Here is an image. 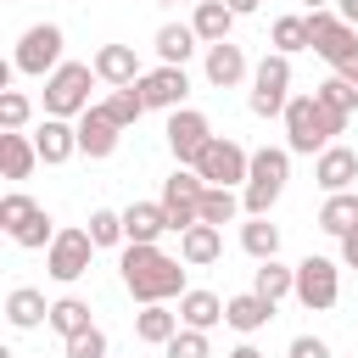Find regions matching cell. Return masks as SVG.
<instances>
[{
    "instance_id": "47",
    "label": "cell",
    "mask_w": 358,
    "mask_h": 358,
    "mask_svg": "<svg viewBox=\"0 0 358 358\" xmlns=\"http://www.w3.org/2000/svg\"><path fill=\"white\" fill-rule=\"evenodd\" d=\"M341 78H347V84H352V90H358V56H352V62H347V67H341Z\"/></svg>"
},
{
    "instance_id": "26",
    "label": "cell",
    "mask_w": 358,
    "mask_h": 358,
    "mask_svg": "<svg viewBox=\"0 0 358 358\" xmlns=\"http://www.w3.org/2000/svg\"><path fill=\"white\" fill-rule=\"evenodd\" d=\"M224 319V296H213V291H185L179 296V324L185 330H213Z\"/></svg>"
},
{
    "instance_id": "5",
    "label": "cell",
    "mask_w": 358,
    "mask_h": 358,
    "mask_svg": "<svg viewBox=\"0 0 358 358\" xmlns=\"http://www.w3.org/2000/svg\"><path fill=\"white\" fill-rule=\"evenodd\" d=\"M246 106H252L257 117H285V106H291V56L268 50V56L252 67V95H246Z\"/></svg>"
},
{
    "instance_id": "41",
    "label": "cell",
    "mask_w": 358,
    "mask_h": 358,
    "mask_svg": "<svg viewBox=\"0 0 358 358\" xmlns=\"http://www.w3.org/2000/svg\"><path fill=\"white\" fill-rule=\"evenodd\" d=\"M67 358H112V352H106L101 324H95V330H84V336H73V341H67Z\"/></svg>"
},
{
    "instance_id": "25",
    "label": "cell",
    "mask_w": 358,
    "mask_h": 358,
    "mask_svg": "<svg viewBox=\"0 0 358 358\" xmlns=\"http://www.w3.org/2000/svg\"><path fill=\"white\" fill-rule=\"evenodd\" d=\"M190 28H196V39H201V45H224V39H229V28H235V11H229L224 0H201V6H196V17H190Z\"/></svg>"
},
{
    "instance_id": "11",
    "label": "cell",
    "mask_w": 358,
    "mask_h": 358,
    "mask_svg": "<svg viewBox=\"0 0 358 358\" xmlns=\"http://www.w3.org/2000/svg\"><path fill=\"white\" fill-rule=\"evenodd\" d=\"M213 140H218V134H213V123H207L201 112H190V106L168 112V151L179 157V168H196Z\"/></svg>"
},
{
    "instance_id": "46",
    "label": "cell",
    "mask_w": 358,
    "mask_h": 358,
    "mask_svg": "<svg viewBox=\"0 0 358 358\" xmlns=\"http://www.w3.org/2000/svg\"><path fill=\"white\" fill-rule=\"evenodd\" d=\"M224 358H263V352H257V347H252V341H241V347H229V352H224Z\"/></svg>"
},
{
    "instance_id": "20",
    "label": "cell",
    "mask_w": 358,
    "mask_h": 358,
    "mask_svg": "<svg viewBox=\"0 0 358 358\" xmlns=\"http://www.w3.org/2000/svg\"><path fill=\"white\" fill-rule=\"evenodd\" d=\"M34 145H39V162H67V157L78 151V123L45 117V123L34 129Z\"/></svg>"
},
{
    "instance_id": "2",
    "label": "cell",
    "mask_w": 358,
    "mask_h": 358,
    "mask_svg": "<svg viewBox=\"0 0 358 358\" xmlns=\"http://www.w3.org/2000/svg\"><path fill=\"white\" fill-rule=\"evenodd\" d=\"M341 129H347V123L330 117L313 95H291V106H285V151H291V157H319Z\"/></svg>"
},
{
    "instance_id": "1",
    "label": "cell",
    "mask_w": 358,
    "mask_h": 358,
    "mask_svg": "<svg viewBox=\"0 0 358 358\" xmlns=\"http://www.w3.org/2000/svg\"><path fill=\"white\" fill-rule=\"evenodd\" d=\"M123 285H129V296L140 302V308H151V302H168V296H185L190 285H185V257H168L162 246H123Z\"/></svg>"
},
{
    "instance_id": "13",
    "label": "cell",
    "mask_w": 358,
    "mask_h": 358,
    "mask_svg": "<svg viewBox=\"0 0 358 358\" xmlns=\"http://www.w3.org/2000/svg\"><path fill=\"white\" fill-rule=\"evenodd\" d=\"M140 95H145V106H157V112H179L185 106V95H190V73L185 67H151L145 78H140Z\"/></svg>"
},
{
    "instance_id": "45",
    "label": "cell",
    "mask_w": 358,
    "mask_h": 358,
    "mask_svg": "<svg viewBox=\"0 0 358 358\" xmlns=\"http://www.w3.org/2000/svg\"><path fill=\"white\" fill-rule=\"evenodd\" d=\"M224 6H229V11H235V17H252V11H257V6H263V0H224Z\"/></svg>"
},
{
    "instance_id": "21",
    "label": "cell",
    "mask_w": 358,
    "mask_h": 358,
    "mask_svg": "<svg viewBox=\"0 0 358 358\" xmlns=\"http://www.w3.org/2000/svg\"><path fill=\"white\" fill-rule=\"evenodd\" d=\"M179 330H185V324H179V313H173L168 302H151V308L134 313V336H140L145 347H168Z\"/></svg>"
},
{
    "instance_id": "8",
    "label": "cell",
    "mask_w": 358,
    "mask_h": 358,
    "mask_svg": "<svg viewBox=\"0 0 358 358\" xmlns=\"http://www.w3.org/2000/svg\"><path fill=\"white\" fill-rule=\"evenodd\" d=\"M62 28L56 22H34L22 39H17V56H11V67L17 73H28V78H50L56 67H62Z\"/></svg>"
},
{
    "instance_id": "43",
    "label": "cell",
    "mask_w": 358,
    "mask_h": 358,
    "mask_svg": "<svg viewBox=\"0 0 358 358\" xmlns=\"http://www.w3.org/2000/svg\"><path fill=\"white\" fill-rule=\"evenodd\" d=\"M341 268H358V229L341 235Z\"/></svg>"
},
{
    "instance_id": "12",
    "label": "cell",
    "mask_w": 358,
    "mask_h": 358,
    "mask_svg": "<svg viewBox=\"0 0 358 358\" xmlns=\"http://www.w3.org/2000/svg\"><path fill=\"white\" fill-rule=\"evenodd\" d=\"M90 257H95L90 229H62V235L50 241V252H45V268H50V280L73 285V280H84V274H90Z\"/></svg>"
},
{
    "instance_id": "29",
    "label": "cell",
    "mask_w": 358,
    "mask_h": 358,
    "mask_svg": "<svg viewBox=\"0 0 358 358\" xmlns=\"http://www.w3.org/2000/svg\"><path fill=\"white\" fill-rule=\"evenodd\" d=\"M319 229L324 235H352L358 229V196L352 190H341V196H324V207H319Z\"/></svg>"
},
{
    "instance_id": "30",
    "label": "cell",
    "mask_w": 358,
    "mask_h": 358,
    "mask_svg": "<svg viewBox=\"0 0 358 358\" xmlns=\"http://www.w3.org/2000/svg\"><path fill=\"white\" fill-rule=\"evenodd\" d=\"M34 162H39V145L28 134H0V168H6V179H28Z\"/></svg>"
},
{
    "instance_id": "9",
    "label": "cell",
    "mask_w": 358,
    "mask_h": 358,
    "mask_svg": "<svg viewBox=\"0 0 358 358\" xmlns=\"http://www.w3.org/2000/svg\"><path fill=\"white\" fill-rule=\"evenodd\" d=\"M196 173H201L207 185H224V190H235V185H246V173H252V151H246V145H235L229 134H218V140L201 151Z\"/></svg>"
},
{
    "instance_id": "23",
    "label": "cell",
    "mask_w": 358,
    "mask_h": 358,
    "mask_svg": "<svg viewBox=\"0 0 358 358\" xmlns=\"http://www.w3.org/2000/svg\"><path fill=\"white\" fill-rule=\"evenodd\" d=\"M196 28L190 22H162L157 28V56H162V67H185L190 56H196Z\"/></svg>"
},
{
    "instance_id": "44",
    "label": "cell",
    "mask_w": 358,
    "mask_h": 358,
    "mask_svg": "<svg viewBox=\"0 0 358 358\" xmlns=\"http://www.w3.org/2000/svg\"><path fill=\"white\" fill-rule=\"evenodd\" d=\"M336 17H341V22H352V28H358V0H336Z\"/></svg>"
},
{
    "instance_id": "19",
    "label": "cell",
    "mask_w": 358,
    "mask_h": 358,
    "mask_svg": "<svg viewBox=\"0 0 358 358\" xmlns=\"http://www.w3.org/2000/svg\"><path fill=\"white\" fill-rule=\"evenodd\" d=\"M268 319H274V302H268V296H257V291H241V296H229V302H224V324H229V330H241V336H257Z\"/></svg>"
},
{
    "instance_id": "14",
    "label": "cell",
    "mask_w": 358,
    "mask_h": 358,
    "mask_svg": "<svg viewBox=\"0 0 358 358\" xmlns=\"http://www.w3.org/2000/svg\"><path fill=\"white\" fill-rule=\"evenodd\" d=\"M313 179L324 185V196L352 190V179H358V151H352V145H324V151L313 157Z\"/></svg>"
},
{
    "instance_id": "35",
    "label": "cell",
    "mask_w": 358,
    "mask_h": 358,
    "mask_svg": "<svg viewBox=\"0 0 358 358\" xmlns=\"http://www.w3.org/2000/svg\"><path fill=\"white\" fill-rule=\"evenodd\" d=\"M268 39H274V50H280V56H296V50H313V34H308V17H280Z\"/></svg>"
},
{
    "instance_id": "3",
    "label": "cell",
    "mask_w": 358,
    "mask_h": 358,
    "mask_svg": "<svg viewBox=\"0 0 358 358\" xmlns=\"http://www.w3.org/2000/svg\"><path fill=\"white\" fill-rule=\"evenodd\" d=\"M285 179H291V151H285V145L252 151V173H246V190H241L246 218H268V207L285 196Z\"/></svg>"
},
{
    "instance_id": "39",
    "label": "cell",
    "mask_w": 358,
    "mask_h": 358,
    "mask_svg": "<svg viewBox=\"0 0 358 358\" xmlns=\"http://www.w3.org/2000/svg\"><path fill=\"white\" fill-rule=\"evenodd\" d=\"M34 207H39V201H34L28 190H6V196H0V224H6V235H11V229L34 213Z\"/></svg>"
},
{
    "instance_id": "7",
    "label": "cell",
    "mask_w": 358,
    "mask_h": 358,
    "mask_svg": "<svg viewBox=\"0 0 358 358\" xmlns=\"http://www.w3.org/2000/svg\"><path fill=\"white\" fill-rule=\"evenodd\" d=\"M201 190H207V179L196 173V168H173L168 179H162V213H168V229H196L201 224Z\"/></svg>"
},
{
    "instance_id": "16",
    "label": "cell",
    "mask_w": 358,
    "mask_h": 358,
    "mask_svg": "<svg viewBox=\"0 0 358 358\" xmlns=\"http://www.w3.org/2000/svg\"><path fill=\"white\" fill-rule=\"evenodd\" d=\"M117 134H123V129H117V117H112L106 106H90V112L78 117V151L95 157V162L117 151Z\"/></svg>"
},
{
    "instance_id": "32",
    "label": "cell",
    "mask_w": 358,
    "mask_h": 358,
    "mask_svg": "<svg viewBox=\"0 0 358 358\" xmlns=\"http://www.w3.org/2000/svg\"><path fill=\"white\" fill-rule=\"evenodd\" d=\"M241 252L257 257V263L280 257V224H268V218H246V224H241Z\"/></svg>"
},
{
    "instance_id": "6",
    "label": "cell",
    "mask_w": 358,
    "mask_h": 358,
    "mask_svg": "<svg viewBox=\"0 0 358 358\" xmlns=\"http://www.w3.org/2000/svg\"><path fill=\"white\" fill-rule=\"evenodd\" d=\"M296 302H302L308 313H330V308L341 302V263L308 252V257L296 263Z\"/></svg>"
},
{
    "instance_id": "31",
    "label": "cell",
    "mask_w": 358,
    "mask_h": 358,
    "mask_svg": "<svg viewBox=\"0 0 358 358\" xmlns=\"http://www.w3.org/2000/svg\"><path fill=\"white\" fill-rule=\"evenodd\" d=\"M241 213H246V201H241L235 190H224V185H207V190H201V224L224 229V224H235Z\"/></svg>"
},
{
    "instance_id": "48",
    "label": "cell",
    "mask_w": 358,
    "mask_h": 358,
    "mask_svg": "<svg viewBox=\"0 0 358 358\" xmlns=\"http://www.w3.org/2000/svg\"><path fill=\"white\" fill-rule=\"evenodd\" d=\"M302 6H308V11H330V0H302Z\"/></svg>"
},
{
    "instance_id": "15",
    "label": "cell",
    "mask_w": 358,
    "mask_h": 358,
    "mask_svg": "<svg viewBox=\"0 0 358 358\" xmlns=\"http://www.w3.org/2000/svg\"><path fill=\"white\" fill-rule=\"evenodd\" d=\"M90 67H95V78H101V84H112V90H123V84H140V78H145V67H140L134 45H101Z\"/></svg>"
},
{
    "instance_id": "42",
    "label": "cell",
    "mask_w": 358,
    "mask_h": 358,
    "mask_svg": "<svg viewBox=\"0 0 358 358\" xmlns=\"http://www.w3.org/2000/svg\"><path fill=\"white\" fill-rule=\"evenodd\" d=\"M285 358H330V341H319V336H291Z\"/></svg>"
},
{
    "instance_id": "36",
    "label": "cell",
    "mask_w": 358,
    "mask_h": 358,
    "mask_svg": "<svg viewBox=\"0 0 358 358\" xmlns=\"http://www.w3.org/2000/svg\"><path fill=\"white\" fill-rule=\"evenodd\" d=\"M101 106L117 117V129H134V123H140V112H145V95H140V84H123V90H112Z\"/></svg>"
},
{
    "instance_id": "27",
    "label": "cell",
    "mask_w": 358,
    "mask_h": 358,
    "mask_svg": "<svg viewBox=\"0 0 358 358\" xmlns=\"http://www.w3.org/2000/svg\"><path fill=\"white\" fill-rule=\"evenodd\" d=\"M50 330H56L62 341H73V336L95 330V319H90V302H84V296H56V302H50Z\"/></svg>"
},
{
    "instance_id": "33",
    "label": "cell",
    "mask_w": 358,
    "mask_h": 358,
    "mask_svg": "<svg viewBox=\"0 0 358 358\" xmlns=\"http://www.w3.org/2000/svg\"><path fill=\"white\" fill-rule=\"evenodd\" d=\"M56 235H62V229H56V218H50L45 207H34V213L11 229V241H17V246H28V252H50V241H56Z\"/></svg>"
},
{
    "instance_id": "18",
    "label": "cell",
    "mask_w": 358,
    "mask_h": 358,
    "mask_svg": "<svg viewBox=\"0 0 358 358\" xmlns=\"http://www.w3.org/2000/svg\"><path fill=\"white\" fill-rule=\"evenodd\" d=\"M246 73H252V67H246V50H241L235 39L207 45V84H213V90H235Z\"/></svg>"
},
{
    "instance_id": "10",
    "label": "cell",
    "mask_w": 358,
    "mask_h": 358,
    "mask_svg": "<svg viewBox=\"0 0 358 358\" xmlns=\"http://www.w3.org/2000/svg\"><path fill=\"white\" fill-rule=\"evenodd\" d=\"M308 34H313V50H319L336 73L358 56V28H352V22H341L336 11H308Z\"/></svg>"
},
{
    "instance_id": "17",
    "label": "cell",
    "mask_w": 358,
    "mask_h": 358,
    "mask_svg": "<svg viewBox=\"0 0 358 358\" xmlns=\"http://www.w3.org/2000/svg\"><path fill=\"white\" fill-rule=\"evenodd\" d=\"M162 229H168L162 201H129V207H123V235H129L123 246H157Z\"/></svg>"
},
{
    "instance_id": "28",
    "label": "cell",
    "mask_w": 358,
    "mask_h": 358,
    "mask_svg": "<svg viewBox=\"0 0 358 358\" xmlns=\"http://www.w3.org/2000/svg\"><path fill=\"white\" fill-rule=\"evenodd\" d=\"M252 291H257V296H268V302L296 296V268H285L280 257H268V263H257V268H252Z\"/></svg>"
},
{
    "instance_id": "37",
    "label": "cell",
    "mask_w": 358,
    "mask_h": 358,
    "mask_svg": "<svg viewBox=\"0 0 358 358\" xmlns=\"http://www.w3.org/2000/svg\"><path fill=\"white\" fill-rule=\"evenodd\" d=\"M28 117H34L28 95H22V90H0V129H6V134H22Z\"/></svg>"
},
{
    "instance_id": "4",
    "label": "cell",
    "mask_w": 358,
    "mask_h": 358,
    "mask_svg": "<svg viewBox=\"0 0 358 358\" xmlns=\"http://www.w3.org/2000/svg\"><path fill=\"white\" fill-rule=\"evenodd\" d=\"M90 84H95L90 62H62L45 78V117H84L90 112Z\"/></svg>"
},
{
    "instance_id": "40",
    "label": "cell",
    "mask_w": 358,
    "mask_h": 358,
    "mask_svg": "<svg viewBox=\"0 0 358 358\" xmlns=\"http://www.w3.org/2000/svg\"><path fill=\"white\" fill-rule=\"evenodd\" d=\"M162 358H213V352H207V330H179V336L162 347Z\"/></svg>"
},
{
    "instance_id": "24",
    "label": "cell",
    "mask_w": 358,
    "mask_h": 358,
    "mask_svg": "<svg viewBox=\"0 0 358 358\" xmlns=\"http://www.w3.org/2000/svg\"><path fill=\"white\" fill-rule=\"evenodd\" d=\"M6 319H11L17 330L50 324V302H45V291H34V285H17V291L6 296Z\"/></svg>"
},
{
    "instance_id": "49",
    "label": "cell",
    "mask_w": 358,
    "mask_h": 358,
    "mask_svg": "<svg viewBox=\"0 0 358 358\" xmlns=\"http://www.w3.org/2000/svg\"><path fill=\"white\" fill-rule=\"evenodd\" d=\"M173 6H201V0H173Z\"/></svg>"
},
{
    "instance_id": "34",
    "label": "cell",
    "mask_w": 358,
    "mask_h": 358,
    "mask_svg": "<svg viewBox=\"0 0 358 358\" xmlns=\"http://www.w3.org/2000/svg\"><path fill=\"white\" fill-rule=\"evenodd\" d=\"M313 101H319V106H324L330 117H341V123H347V117H352V106H358V90H352V84H347V78L336 73V78L313 84Z\"/></svg>"
},
{
    "instance_id": "38",
    "label": "cell",
    "mask_w": 358,
    "mask_h": 358,
    "mask_svg": "<svg viewBox=\"0 0 358 358\" xmlns=\"http://www.w3.org/2000/svg\"><path fill=\"white\" fill-rule=\"evenodd\" d=\"M90 241H95V246H117V241H129V235H123V213L95 207V213H90Z\"/></svg>"
},
{
    "instance_id": "22",
    "label": "cell",
    "mask_w": 358,
    "mask_h": 358,
    "mask_svg": "<svg viewBox=\"0 0 358 358\" xmlns=\"http://www.w3.org/2000/svg\"><path fill=\"white\" fill-rule=\"evenodd\" d=\"M179 257H185L190 268H207V263H218V257H224V229H213V224H196V229H185V235H179Z\"/></svg>"
}]
</instances>
